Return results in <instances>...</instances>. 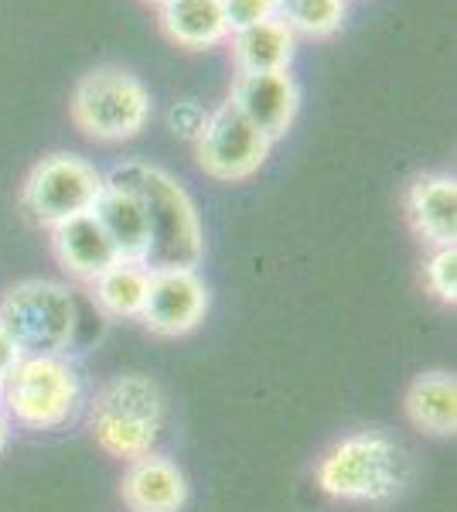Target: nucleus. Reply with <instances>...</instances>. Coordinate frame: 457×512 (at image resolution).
<instances>
[{
    "label": "nucleus",
    "mask_w": 457,
    "mask_h": 512,
    "mask_svg": "<svg viewBox=\"0 0 457 512\" xmlns=\"http://www.w3.org/2000/svg\"><path fill=\"white\" fill-rule=\"evenodd\" d=\"M72 120L89 140H134L151 120V93L130 69L99 65L76 82Z\"/></svg>",
    "instance_id": "6"
},
{
    "label": "nucleus",
    "mask_w": 457,
    "mask_h": 512,
    "mask_svg": "<svg viewBox=\"0 0 457 512\" xmlns=\"http://www.w3.org/2000/svg\"><path fill=\"white\" fill-rule=\"evenodd\" d=\"M277 18L294 38H331L345 21V0H277Z\"/></svg>",
    "instance_id": "19"
},
{
    "label": "nucleus",
    "mask_w": 457,
    "mask_h": 512,
    "mask_svg": "<svg viewBox=\"0 0 457 512\" xmlns=\"http://www.w3.org/2000/svg\"><path fill=\"white\" fill-rule=\"evenodd\" d=\"M164 427V393L151 376H116L89 407V431L106 454L134 461L151 454Z\"/></svg>",
    "instance_id": "3"
},
{
    "label": "nucleus",
    "mask_w": 457,
    "mask_h": 512,
    "mask_svg": "<svg viewBox=\"0 0 457 512\" xmlns=\"http://www.w3.org/2000/svg\"><path fill=\"white\" fill-rule=\"evenodd\" d=\"M314 478L328 499L386 506L410 489L413 461L393 437L379 431H355L321 454Z\"/></svg>",
    "instance_id": "2"
},
{
    "label": "nucleus",
    "mask_w": 457,
    "mask_h": 512,
    "mask_svg": "<svg viewBox=\"0 0 457 512\" xmlns=\"http://www.w3.org/2000/svg\"><path fill=\"white\" fill-rule=\"evenodd\" d=\"M93 216L99 219L103 233L110 236L116 256L123 263H144L151 250V229H147V209L144 198L130 188L106 185L103 195L96 198Z\"/></svg>",
    "instance_id": "14"
},
{
    "label": "nucleus",
    "mask_w": 457,
    "mask_h": 512,
    "mask_svg": "<svg viewBox=\"0 0 457 512\" xmlns=\"http://www.w3.org/2000/svg\"><path fill=\"white\" fill-rule=\"evenodd\" d=\"M222 11H226V24L232 35V31H243L260 21L277 18V0H222Z\"/></svg>",
    "instance_id": "22"
},
{
    "label": "nucleus",
    "mask_w": 457,
    "mask_h": 512,
    "mask_svg": "<svg viewBox=\"0 0 457 512\" xmlns=\"http://www.w3.org/2000/svg\"><path fill=\"white\" fill-rule=\"evenodd\" d=\"M205 123H209V110H205L202 103H195V99H181V103H174L168 110L171 134L181 137V140H191V144H198Z\"/></svg>",
    "instance_id": "21"
},
{
    "label": "nucleus",
    "mask_w": 457,
    "mask_h": 512,
    "mask_svg": "<svg viewBox=\"0 0 457 512\" xmlns=\"http://www.w3.org/2000/svg\"><path fill=\"white\" fill-rule=\"evenodd\" d=\"M161 28L174 45L188 52H205L229 41L222 0H168L161 4Z\"/></svg>",
    "instance_id": "16"
},
{
    "label": "nucleus",
    "mask_w": 457,
    "mask_h": 512,
    "mask_svg": "<svg viewBox=\"0 0 457 512\" xmlns=\"http://www.w3.org/2000/svg\"><path fill=\"white\" fill-rule=\"evenodd\" d=\"M106 185L130 188L144 198L147 229H151V250L144 267L151 270H195L205 256V236L198 209L191 195L171 178L164 168L144 161H123L110 175H103Z\"/></svg>",
    "instance_id": "1"
},
{
    "label": "nucleus",
    "mask_w": 457,
    "mask_h": 512,
    "mask_svg": "<svg viewBox=\"0 0 457 512\" xmlns=\"http://www.w3.org/2000/svg\"><path fill=\"white\" fill-rule=\"evenodd\" d=\"M21 359H24V355H21L18 345H14L4 332H0V383H4V379L11 376V369L18 366Z\"/></svg>",
    "instance_id": "23"
},
{
    "label": "nucleus",
    "mask_w": 457,
    "mask_h": 512,
    "mask_svg": "<svg viewBox=\"0 0 457 512\" xmlns=\"http://www.w3.org/2000/svg\"><path fill=\"white\" fill-rule=\"evenodd\" d=\"M106 178L79 154L58 151L41 158L28 171L21 185V205L38 226L52 229L58 222L93 212L96 198L103 195Z\"/></svg>",
    "instance_id": "7"
},
{
    "label": "nucleus",
    "mask_w": 457,
    "mask_h": 512,
    "mask_svg": "<svg viewBox=\"0 0 457 512\" xmlns=\"http://www.w3.org/2000/svg\"><path fill=\"white\" fill-rule=\"evenodd\" d=\"M82 379L65 355H24L0 383V407L7 420L28 431H55L76 417Z\"/></svg>",
    "instance_id": "4"
},
{
    "label": "nucleus",
    "mask_w": 457,
    "mask_h": 512,
    "mask_svg": "<svg viewBox=\"0 0 457 512\" xmlns=\"http://www.w3.org/2000/svg\"><path fill=\"white\" fill-rule=\"evenodd\" d=\"M209 311V287L198 270H154L140 308V325L161 338L195 332Z\"/></svg>",
    "instance_id": "9"
},
{
    "label": "nucleus",
    "mask_w": 457,
    "mask_h": 512,
    "mask_svg": "<svg viewBox=\"0 0 457 512\" xmlns=\"http://www.w3.org/2000/svg\"><path fill=\"white\" fill-rule=\"evenodd\" d=\"M406 219L430 250L454 246L457 239V181L444 171L413 178L406 188Z\"/></svg>",
    "instance_id": "12"
},
{
    "label": "nucleus",
    "mask_w": 457,
    "mask_h": 512,
    "mask_svg": "<svg viewBox=\"0 0 457 512\" xmlns=\"http://www.w3.org/2000/svg\"><path fill=\"white\" fill-rule=\"evenodd\" d=\"M120 495L130 512H181L188 502V478L164 454H140L127 465Z\"/></svg>",
    "instance_id": "11"
},
{
    "label": "nucleus",
    "mask_w": 457,
    "mask_h": 512,
    "mask_svg": "<svg viewBox=\"0 0 457 512\" xmlns=\"http://www.w3.org/2000/svg\"><path fill=\"white\" fill-rule=\"evenodd\" d=\"M52 253L58 267L69 277L82 280V284H93L113 263H120L110 236L103 233L93 212H82V216H72L52 226Z\"/></svg>",
    "instance_id": "13"
},
{
    "label": "nucleus",
    "mask_w": 457,
    "mask_h": 512,
    "mask_svg": "<svg viewBox=\"0 0 457 512\" xmlns=\"http://www.w3.org/2000/svg\"><path fill=\"white\" fill-rule=\"evenodd\" d=\"M79 311L69 287L48 277H28L0 297V332L21 355H62L76 338Z\"/></svg>",
    "instance_id": "5"
},
{
    "label": "nucleus",
    "mask_w": 457,
    "mask_h": 512,
    "mask_svg": "<svg viewBox=\"0 0 457 512\" xmlns=\"http://www.w3.org/2000/svg\"><path fill=\"white\" fill-rule=\"evenodd\" d=\"M229 103L273 144L294 123L301 93L287 72H239L229 89Z\"/></svg>",
    "instance_id": "10"
},
{
    "label": "nucleus",
    "mask_w": 457,
    "mask_h": 512,
    "mask_svg": "<svg viewBox=\"0 0 457 512\" xmlns=\"http://www.w3.org/2000/svg\"><path fill=\"white\" fill-rule=\"evenodd\" d=\"M144 4H157V7H161V4H168V0H144Z\"/></svg>",
    "instance_id": "25"
},
{
    "label": "nucleus",
    "mask_w": 457,
    "mask_h": 512,
    "mask_svg": "<svg viewBox=\"0 0 457 512\" xmlns=\"http://www.w3.org/2000/svg\"><path fill=\"white\" fill-rule=\"evenodd\" d=\"M7 441H11V420H7V414L0 410V451L7 448Z\"/></svg>",
    "instance_id": "24"
},
{
    "label": "nucleus",
    "mask_w": 457,
    "mask_h": 512,
    "mask_svg": "<svg viewBox=\"0 0 457 512\" xmlns=\"http://www.w3.org/2000/svg\"><path fill=\"white\" fill-rule=\"evenodd\" d=\"M229 48L239 72H287L297 38L290 35V28L280 18H270L253 24V28L232 31Z\"/></svg>",
    "instance_id": "17"
},
{
    "label": "nucleus",
    "mask_w": 457,
    "mask_h": 512,
    "mask_svg": "<svg viewBox=\"0 0 457 512\" xmlns=\"http://www.w3.org/2000/svg\"><path fill=\"white\" fill-rule=\"evenodd\" d=\"M403 410L417 431L430 437H454L457 431V379L444 369L420 373L403 396Z\"/></svg>",
    "instance_id": "15"
},
{
    "label": "nucleus",
    "mask_w": 457,
    "mask_h": 512,
    "mask_svg": "<svg viewBox=\"0 0 457 512\" xmlns=\"http://www.w3.org/2000/svg\"><path fill=\"white\" fill-rule=\"evenodd\" d=\"M423 280H427V291L437 297L440 304L457 301V246H437L430 253V260L423 263Z\"/></svg>",
    "instance_id": "20"
},
{
    "label": "nucleus",
    "mask_w": 457,
    "mask_h": 512,
    "mask_svg": "<svg viewBox=\"0 0 457 512\" xmlns=\"http://www.w3.org/2000/svg\"><path fill=\"white\" fill-rule=\"evenodd\" d=\"M147 280H151V270L144 263H113L106 274H99L89 291H93L96 308L103 311L106 318L113 321H134L140 318V308H144L147 297Z\"/></svg>",
    "instance_id": "18"
},
{
    "label": "nucleus",
    "mask_w": 457,
    "mask_h": 512,
    "mask_svg": "<svg viewBox=\"0 0 457 512\" xmlns=\"http://www.w3.org/2000/svg\"><path fill=\"white\" fill-rule=\"evenodd\" d=\"M198 168L215 181H246L267 164L270 140L249 123L236 106L222 103L219 110L209 113L202 137H198Z\"/></svg>",
    "instance_id": "8"
}]
</instances>
